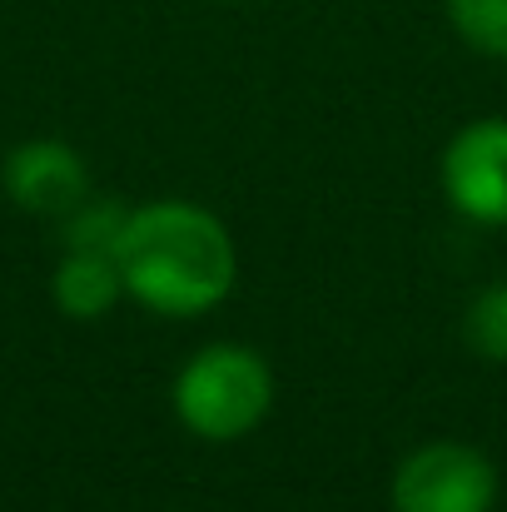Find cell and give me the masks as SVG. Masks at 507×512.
<instances>
[{
	"label": "cell",
	"mask_w": 507,
	"mask_h": 512,
	"mask_svg": "<svg viewBox=\"0 0 507 512\" xmlns=\"http://www.w3.org/2000/svg\"><path fill=\"white\" fill-rule=\"evenodd\" d=\"M115 264L125 299L160 319H204L239 284V244L229 224L194 199L130 204Z\"/></svg>",
	"instance_id": "1"
},
{
	"label": "cell",
	"mask_w": 507,
	"mask_h": 512,
	"mask_svg": "<svg viewBox=\"0 0 507 512\" xmlns=\"http://www.w3.org/2000/svg\"><path fill=\"white\" fill-rule=\"evenodd\" d=\"M0 184H5V199L15 209H25L35 219H65L90 194V165L70 140L35 135L5 155Z\"/></svg>",
	"instance_id": "5"
},
{
	"label": "cell",
	"mask_w": 507,
	"mask_h": 512,
	"mask_svg": "<svg viewBox=\"0 0 507 512\" xmlns=\"http://www.w3.org/2000/svg\"><path fill=\"white\" fill-rule=\"evenodd\" d=\"M125 219H130V204H125V199L85 194V199L60 219V239H65V249L115 254V244H120V234H125Z\"/></svg>",
	"instance_id": "7"
},
{
	"label": "cell",
	"mask_w": 507,
	"mask_h": 512,
	"mask_svg": "<svg viewBox=\"0 0 507 512\" xmlns=\"http://www.w3.org/2000/svg\"><path fill=\"white\" fill-rule=\"evenodd\" d=\"M463 343L483 363H507V279L478 289L463 314Z\"/></svg>",
	"instance_id": "8"
},
{
	"label": "cell",
	"mask_w": 507,
	"mask_h": 512,
	"mask_svg": "<svg viewBox=\"0 0 507 512\" xmlns=\"http://www.w3.org/2000/svg\"><path fill=\"white\" fill-rule=\"evenodd\" d=\"M453 35L488 55V60H507V0H443Z\"/></svg>",
	"instance_id": "9"
},
{
	"label": "cell",
	"mask_w": 507,
	"mask_h": 512,
	"mask_svg": "<svg viewBox=\"0 0 507 512\" xmlns=\"http://www.w3.org/2000/svg\"><path fill=\"white\" fill-rule=\"evenodd\" d=\"M498 488V468L483 448L433 438L403 453L388 483V503L393 512H493Z\"/></svg>",
	"instance_id": "3"
},
{
	"label": "cell",
	"mask_w": 507,
	"mask_h": 512,
	"mask_svg": "<svg viewBox=\"0 0 507 512\" xmlns=\"http://www.w3.org/2000/svg\"><path fill=\"white\" fill-rule=\"evenodd\" d=\"M274 368L249 343H204L174 373L169 403L184 433L204 443H239L274 413Z\"/></svg>",
	"instance_id": "2"
},
{
	"label": "cell",
	"mask_w": 507,
	"mask_h": 512,
	"mask_svg": "<svg viewBox=\"0 0 507 512\" xmlns=\"http://www.w3.org/2000/svg\"><path fill=\"white\" fill-rule=\"evenodd\" d=\"M438 179L448 204L483 229H503L507 224V120L503 115H483L468 120L438 160Z\"/></svg>",
	"instance_id": "4"
},
{
	"label": "cell",
	"mask_w": 507,
	"mask_h": 512,
	"mask_svg": "<svg viewBox=\"0 0 507 512\" xmlns=\"http://www.w3.org/2000/svg\"><path fill=\"white\" fill-rule=\"evenodd\" d=\"M50 299L65 319L75 324H95L105 319L120 299H125V279L115 254H95V249H65L55 274H50Z\"/></svg>",
	"instance_id": "6"
},
{
	"label": "cell",
	"mask_w": 507,
	"mask_h": 512,
	"mask_svg": "<svg viewBox=\"0 0 507 512\" xmlns=\"http://www.w3.org/2000/svg\"><path fill=\"white\" fill-rule=\"evenodd\" d=\"M219 5H244V0H219Z\"/></svg>",
	"instance_id": "10"
}]
</instances>
